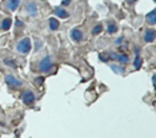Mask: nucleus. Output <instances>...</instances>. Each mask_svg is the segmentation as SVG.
Returning <instances> with one entry per match:
<instances>
[{
  "instance_id": "nucleus-27",
  "label": "nucleus",
  "mask_w": 156,
  "mask_h": 138,
  "mask_svg": "<svg viewBox=\"0 0 156 138\" xmlns=\"http://www.w3.org/2000/svg\"><path fill=\"white\" fill-rule=\"evenodd\" d=\"M0 125H3V123H2V122H0Z\"/></svg>"
},
{
  "instance_id": "nucleus-7",
  "label": "nucleus",
  "mask_w": 156,
  "mask_h": 138,
  "mask_svg": "<svg viewBox=\"0 0 156 138\" xmlns=\"http://www.w3.org/2000/svg\"><path fill=\"white\" fill-rule=\"evenodd\" d=\"M26 12H27L30 16L36 17V16L39 15V8H37L36 2H34V0L28 2V3H27V6H26Z\"/></svg>"
},
{
  "instance_id": "nucleus-4",
  "label": "nucleus",
  "mask_w": 156,
  "mask_h": 138,
  "mask_svg": "<svg viewBox=\"0 0 156 138\" xmlns=\"http://www.w3.org/2000/svg\"><path fill=\"white\" fill-rule=\"evenodd\" d=\"M108 58L116 61V63L120 66H124L129 62V56L127 54H116V52H113V51H108Z\"/></svg>"
},
{
  "instance_id": "nucleus-5",
  "label": "nucleus",
  "mask_w": 156,
  "mask_h": 138,
  "mask_svg": "<svg viewBox=\"0 0 156 138\" xmlns=\"http://www.w3.org/2000/svg\"><path fill=\"white\" fill-rule=\"evenodd\" d=\"M4 79H5V83L8 84V86L12 88V90H17V88H20V87L23 86L22 80H19L16 76H13L12 74H5Z\"/></svg>"
},
{
  "instance_id": "nucleus-11",
  "label": "nucleus",
  "mask_w": 156,
  "mask_h": 138,
  "mask_svg": "<svg viewBox=\"0 0 156 138\" xmlns=\"http://www.w3.org/2000/svg\"><path fill=\"white\" fill-rule=\"evenodd\" d=\"M145 22L150 24V26H155L156 24V9H151V11L145 15Z\"/></svg>"
},
{
  "instance_id": "nucleus-10",
  "label": "nucleus",
  "mask_w": 156,
  "mask_h": 138,
  "mask_svg": "<svg viewBox=\"0 0 156 138\" xmlns=\"http://www.w3.org/2000/svg\"><path fill=\"white\" fill-rule=\"evenodd\" d=\"M54 13L60 19H67V17H69V12L67 11L64 7L62 6H58V7H54Z\"/></svg>"
},
{
  "instance_id": "nucleus-18",
  "label": "nucleus",
  "mask_w": 156,
  "mask_h": 138,
  "mask_svg": "<svg viewBox=\"0 0 156 138\" xmlns=\"http://www.w3.org/2000/svg\"><path fill=\"white\" fill-rule=\"evenodd\" d=\"M4 65L11 67V69H17V62L15 59H11V58H5L4 59Z\"/></svg>"
},
{
  "instance_id": "nucleus-20",
  "label": "nucleus",
  "mask_w": 156,
  "mask_h": 138,
  "mask_svg": "<svg viewBox=\"0 0 156 138\" xmlns=\"http://www.w3.org/2000/svg\"><path fill=\"white\" fill-rule=\"evenodd\" d=\"M24 26H26V23H24L22 19H16V22H15V27L17 28V30H20V28L23 30Z\"/></svg>"
},
{
  "instance_id": "nucleus-9",
  "label": "nucleus",
  "mask_w": 156,
  "mask_h": 138,
  "mask_svg": "<svg viewBox=\"0 0 156 138\" xmlns=\"http://www.w3.org/2000/svg\"><path fill=\"white\" fill-rule=\"evenodd\" d=\"M20 3H22V0H7L5 2V9L7 11H9V12H15L17 8H19V6H20Z\"/></svg>"
},
{
  "instance_id": "nucleus-14",
  "label": "nucleus",
  "mask_w": 156,
  "mask_h": 138,
  "mask_svg": "<svg viewBox=\"0 0 156 138\" xmlns=\"http://www.w3.org/2000/svg\"><path fill=\"white\" fill-rule=\"evenodd\" d=\"M118 30H119L118 24L113 22V20H109L108 24H107V32H108L109 35H113V34L118 32Z\"/></svg>"
},
{
  "instance_id": "nucleus-8",
  "label": "nucleus",
  "mask_w": 156,
  "mask_h": 138,
  "mask_svg": "<svg viewBox=\"0 0 156 138\" xmlns=\"http://www.w3.org/2000/svg\"><path fill=\"white\" fill-rule=\"evenodd\" d=\"M143 39H144L145 43H154L155 39H156V31L154 28H147V30L144 31Z\"/></svg>"
},
{
  "instance_id": "nucleus-17",
  "label": "nucleus",
  "mask_w": 156,
  "mask_h": 138,
  "mask_svg": "<svg viewBox=\"0 0 156 138\" xmlns=\"http://www.w3.org/2000/svg\"><path fill=\"white\" fill-rule=\"evenodd\" d=\"M111 69H112V71H113V73L120 74V75H123V74L126 73L124 67H123V66H120V65H111Z\"/></svg>"
},
{
  "instance_id": "nucleus-19",
  "label": "nucleus",
  "mask_w": 156,
  "mask_h": 138,
  "mask_svg": "<svg viewBox=\"0 0 156 138\" xmlns=\"http://www.w3.org/2000/svg\"><path fill=\"white\" fill-rule=\"evenodd\" d=\"M99 59H100L103 63H107V62L111 61V59L108 58V54H107V52H99Z\"/></svg>"
},
{
  "instance_id": "nucleus-6",
  "label": "nucleus",
  "mask_w": 156,
  "mask_h": 138,
  "mask_svg": "<svg viewBox=\"0 0 156 138\" xmlns=\"http://www.w3.org/2000/svg\"><path fill=\"white\" fill-rule=\"evenodd\" d=\"M69 38L72 42H75V43H81V42L84 40V32L80 30V28L77 27H73L72 30L69 31Z\"/></svg>"
},
{
  "instance_id": "nucleus-25",
  "label": "nucleus",
  "mask_w": 156,
  "mask_h": 138,
  "mask_svg": "<svg viewBox=\"0 0 156 138\" xmlns=\"http://www.w3.org/2000/svg\"><path fill=\"white\" fill-rule=\"evenodd\" d=\"M152 84H154V86L156 84V75L155 74H152Z\"/></svg>"
},
{
  "instance_id": "nucleus-23",
  "label": "nucleus",
  "mask_w": 156,
  "mask_h": 138,
  "mask_svg": "<svg viewBox=\"0 0 156 138\" xmlns=\"http://www.w3.org/2000/svg\"><path fill=\"white\" fill-rule=\"evenodd\" d=\"M71 3H72V0H63V2H62V7H64V8H66V7L69 6Z\"/></svg>"
},
{
  "instance_id": "nucleus-12",
  "label": "nucleus",
  "mask_w": 156,
  "mask_h": 138,
  "mask_svg": "<svg viewBox=\"0 0 156 138\" xmlns=\"http://www.w3.org/2000/svg\"><path fill=\"white\" fill-rule=\"evenodd\" d=\"M48 27L51 31H58L60 28V22L56 17H49L48 19Z\"/></svg>"
},
{
  "instance_id": "nucleus-13",
  "label": "nucleus",
  "mask_w": 156,
  "mask_h": 138,
  "mask_svg": "<svg viewBox=\"0 0 156 138\" xmlns=\"http://www.w3.org/2000/svg\"><path fill=\"white\" fill-rule=\"evenodd\" d=\"M12 26V19L11 17H4V19L2 20V23H0V30L2 31H8L9 28Z\"/></svg>"
},
{
  "instance_id": "nucleus-21",
  "label": "nucleus",
  "mask_w": 156,
  "mask_h": 138,
  "mask_svg": "<svg viewBox=\"0 0 156 138\" xmlns=\"http://www.w3.org/2000/svg\"><path fill=\"white\" fill-rule=\"evenodd\" d=\"M43 82H44V78H43V76H39V78H36V79H35V84H36L37 87L41 86V84H43Z\"/></svg>"
},
{
  "instance_id": "nucleus-22",
  "label": "nucleus",
  "mask_w": 156,
  "mask_h": 138,
  "mask_svg": "<svg viewBox=\"0 0 156 138\" xmlns=\"http://www.w3.org/2000/svg\"><path fill=\"white\" fill-rule=\"evenodd\" d=\"M123 40H124V36H120V38H118V39L115 40V44H116V46H120V44L123 43Z\"/></svg>"
},
{
  "instance_id": "nucleus-16",
  "label": "nucleus",
  "mask_w": 156,
  "mask_h": 138,
  "mask_svg": "<svg viewBox=\"0 0 156 138\" xmlns=\"http://www.w3.org/2000/svg\"><path fill=\"white\" fill-rule=\"evenodd\" d=\"M133 69L135 70H140L141 66H143V58L139 55V56H135V61H133Z\"/></svg>"
},
{
  "instance_id": "nucleus-15",
  "label": "nucleus",
  "mask_w": 156,
  "mask_h": 138,
  "mask_svg": "<svg viewBox=\"0 0 156 138\" xmlns=\"http://www.w3.org/2000/svg\"><path fill=\"white\" fill-rule=\"evenodd\" d=\"M103 24L101 23H98L96 26H94V28H92V31H91V34L94 35V36H96V35H100L101 32H103Z\"/></svg>"
},
{
  "instance_id": "nucleus-2",
  "label": "nucleus",
  "mask_w": 156,
  "mask_h": 138,
  "mask_svg": "<svg viewBox=\"0 0 156 138\" xmlns=\"http://www.w3.org/2000/svg\"><path fill=\"white\" fill-rule=\"evenodd\" d=\"M52 67H54V58L51 55H45L40 62H39V71L41 74H48L51 73Z\"/></svg>"
},
{
  "instance_id": "nucleus-24",
  "label": "nucleus",
  "mask_w": 156,
  "mask_h": 138,
  "mask_svg": "<svg viewBox=\"0 0 156 138\" xmlns=\"http://www.w3.org/2000/svg\"><path fill=\"white\" fill-rule=\"evenodd\" d=\"M126 2H127V3H128V4H129V6H133V4H135V3H136V2H137V0H126Z\"/></svg>"
},
{
  "instance_id": "nucleus-1",
  "label": "nucleus",
  "mask_w": 156,
  "mask_h": 138,
  "mask_svg": "<svg viewBox=\"0 0 156 138\" xmlns=\"http://www.w3.org/2000/svg\"><path fill=\"white\" fill-rule=\"evenodd\" d=\"M16 52L22 55H28L31 52V48H32V42H31L30 38H23L20 39L16 43Z\"/></svg>"
},
{
  "instance_id": "nucleus-26",
  "label": "nucleus",
  "mask_w": 156,
  "mask_h": 138,
  "mask_svg": "<svg viewBox=\"0 0 156 138\" xmlns=\"http://www.w3.org/2000/svg\"><path fill=\"white\" fill-rule=\"evenodd\" d=\"M135 55H136V56H139L140 55V48H135Z\"/></svg>"
},
{
  "instance_id": "nucleus-3",
  "label": "nucleus",
  "mask_w": 156,
  "mask_h": 138,
  "mask_svg": "<svg viewBox=\"0 0 156 138\" xmlns=\"http://www.w3.org/2000/svg\"><path fill=\"white\" fill-rule=\"evenodd\" d=\"M20 98H22L23 103L26 106H34L35 105V101H36V97H35L34 91L32 90H23L22 94H20Z\"/></svg>"
}]
</instances>
